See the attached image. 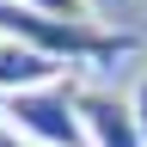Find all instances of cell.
<instances>
[{
  "label": "cell",
  "mask_w": 147,
  "mask_h": 147,
  "mask_svg": "<svg viewBox=\"0 0 147 147\" xmlns=\"http://www.w3.org/2000/svg\"><path fill=\"white\" fill-rule=\"evenodd\" d=\"M0 37L25 43L37 55L61 67H98V61H117V55L135 49L129 31H104V25H74V18H49V12H31L18 0H0Z\"/></svg>",
  "instance_id": "cell-1"
},
{
  "label": "cell",
  "mask_w": 147,
  "mask_h": 147,
  "mask_svg": "<svg viewBox=\"0 0 147 147\" xmlns=\"http://www.w3.org/2000/svg\"><path fill=\"white\" fill-rule=\"evenodd\" d=\"M135 129H141V141H147V80L135 86Z\"/></svg>",
  "instance_id": "cell-6"
},
{
  "label": "cell",
  "mask_w": 147,
  "mask_h": 147,
  "mask_svg": "<svg viewBox=\"0 0 147 147\" xmlns=\"http://www.w3.org/2000/svg\"><path fill=\"white\" fill-rule=\"evenodd\" d=\"M80 123H86L92 147H147L135 129V104H123L104 86H80Z\"/></svg>",
  "instance_id": "cell-3"
},
{
  "label": "cell",
  "mask_w": 147,
  "mask_h": 147,
  "mask_svg": "<svg viewBox=\"0 0 147 147\" xmlns=\"http://www.w3.org/2000/svg\"><path fill=\"white\" fill-rule=\"evenodd\" d=\"M0 123H12L31 147H92L86 123H80V86H67V80L37 86V92H12L0 104Z\"/></svg>",
  "instance_id": "cell-2"
},
{
  "label": "cell",
  "mask_w": 147,
  "mask_h": 147,
  "mask_svg": "<svg viewBox=\"0 0 147 147\" xmlns=\"http://www.w3.org/2000/svg\"><path fill=\"white\" fill-rule=\"evenodd\" d=\"M0 104H6V98H0Z\"/></svg>",
  "instance_id": "cell-8"
},
{
  "label": "cell",
  "mask_w": 147,
  "mask_h": 147,
  "mask_svg": "<svg viewBox=\"0 0 147 147\" xmlns=\"http://www.w3.org/2000/svg\"><path fill=\"white\" fill-rule=\"evenodd\" d=\"M0 147H31V141H25V135H18V129H12V123H0Z\"/></svg>",
  "instance_id": "cell-7"
},
{
  "label": "cell",
  "mask_w": 147,
  "mask_h": 147,
  "mask_svg": "<svg viewBox=\"0 0 147 147\" xmlns=\"http://www.w3.org/2000/svg\"><path fill=\"white\" fill-rule=\"evenodd\" d=\"M31 12H49V18H74V25H98L92 18V0H18Z\"/></svg>",
  "instance_id": "cell-5"
},
{
  "label": "cell",
  "mask_w": 147,
  "mask_h": 147,
  "mask_svg": "<svg viewBox=\"0 0 147 147\" xmlns=\"http://www.w3.org/2000/svg\"><path fill=\"white\" fill-rule=\"evenodd\" d=\"M55 80H67L61 61H49V55L12 43V37H0V98H12V92H37V86H55Z\"/></svg>",
  "instance_id": "cell-4"
}]
</instances>
